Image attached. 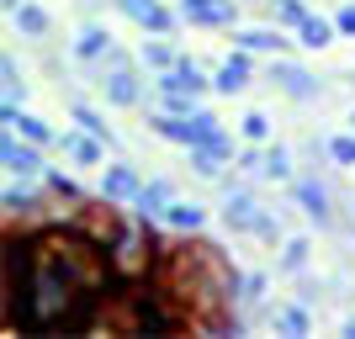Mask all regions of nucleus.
Returning <instances> with one entry per match:
<instances>
[{"label": "nucleus", "instance_id": "nucleus-1", "mask_svg": "<svg viewBox=\"0 0 355 339\" xmlns=\"http://www.w3.org/2000/svg\"><path fill=\"white\" fill-rule=\"evenodd\" d=\"M148 133L170 138V144H186V148H223V154H234V138L218 128V117L212 112H202L196 106L191 117H170V112H154L148 117Z\"/></svg>", "mask_w": 355, "mask_h": 339}, {"label": "nucleus", "instance_id": "nucleus-2", "mask_svg": "<svg viewBox=\"0 0 355 339\" xmlns=\"http://www.w3.org/2000/svg\"><path fill=\"white\" fill-rule=\"evenodd\" d=\"M96 85L106 90L112 106H138L144 101V85H138V74H133V64H128L122 48H112V53L101 59V80H96Z\"/></svg>", "mask_w": 355, "mask_h": 339}, {"label": "nucleus", "instance_id": "nucleus-3", "mask_svg": "<svg viewBox=\"0 0 355 339\" xmlns=\"http://www.w3.org/2000/svg\"><path fill=\"white\" fill-rule=\"evenodd\" d=\"M0 159H6V175L11 180H43L48 175L43 144H32V138L11 133V128H6V138H0Z\"/></svg>", "mask_w": 355, "mask_h": 339}, {"label": "nucleus", "instance_id": "nucleus-4", "mask_svg": "<svg viewBox=\"0 0 355 339\" xmlns=\"http://www.w3.org/2000/svg\"><path fill=\"white\" fill-rule=\"evenodd\" d=\"M117 11L128 16V21H138L148 37H170L175 21H180V11H164L159 0H117Z\"/></svg>", "mask_w": 355, "mask_h": 339}, {"label": "nucleus", "instance_id": "nucleus-5", "mask_svg": "<svg viewBox=\"0 0 355 339\" xmlns=\"http://www.w3.org/2000/svg\"><path fill=\"white\" fill-rule=\"evenodd\" d=\"M270 85L282 90V96H292V101H302V106L318 101V80L292 59H270Z\"/></svg>", "mask_w": 355, "mask_h": 339}, {"label": "nucleus", "instance_id": "nucleus-6", "mask_svg": "<svg viewBox=\"0 0 355 339\" xmlns=\"http://www.w3.org/2000/svg\"><path fill=\"white\" fill-rule=\"evenodd\" d=\"M138 191H144V180H138L133 164H106L101 170V202L106 207H133Z\"/></svg>", "mask_w": 355, "mask_h": 339}, {"label": "nucleus", "instance_id": "nucleus-7", "mask_svg": "<svg viewBox=\"0 0 355 339\" xmlns=\"http://www.w3.org/2000/svg\"><path fill=\"white\" fill-rule=\"evenodd\" d=\"M223 191H228V202H223V223H228L234 234H254V218H260L254 191H250V186H234V180H223Z\"/></svg>", "mask_w": 355, "mask_h": 339}, {"label": "nucleus", "instance_id": "nucleus-8", "mask_svg": "<svg viewBox=\"0 0 355 339\" xmlns=\"http://www.w3.org/2000/svg\"><path fill=\"white\" fill-rule=\"evenodd\" d=\"M180 21H191V27H234L239 6L234 0H180Z\"/></svg>", "mask_w": 355, "mask_h": 339}, {"label": "nucleus", "instance_id": "nucleus-9", "mask_svg": "<svg viewBox=\"0 0 355 339\" xmlns=\"http://www.w3.org/2000/svg\"><path fill=\"white\" fill-rule=\"evenodd\" d=\"M154 90H186V96H207L212 80L202 74V64H196V59H180V64H170V69H159Z\"/></svg>", "mask_w": 355, "mask_h": 339}, {"label": "nucleus", "instance_id": "nucleus-10", "mask_svg": "<svg viewBox=\"0 0 355 339\" xmlns=\"http://www.w3.org/2000/svg\"><path fill=\"white\" fill-rule=\"evenodd\" d=\"M250 80H254V69H250V53H244V48L228 53V59L212 69V90H218V96H239V90H250Z\"/></svg>", "mask_w": 355, "mask_h": 339}, {"label": "nucleus", "instance_id": "nucleus-11", "mask_svg": "<svg viewBox=\"0 0 355 339\" xmlns=\"http://www.w3.org/2000/svg\"><path fill=\"white\" fill-rule=\"evenodd\" d=\"M0 122H6L11 133L32 138V144H59V138H53V128H48L43 117H32L27 106H16V101H6V106H0Z\"/></svg>", "mask_w": 355, "mask_h": 339}, {"label": "nucleus", "instance_id": "nucleus-12", "mask_svg": "<svg viewBox=\"0 0 355 339\" xmlns=\"http://www.w3.org/2000/svg\"><path fill=\"white\" fill-rule=\"evenodd\" d=\"M59 148H64V159H74V164H106V148H112V144L80 128V133H64Z\"/></svg>", "mask_w": 355, "mask_h": 339}, {"label": "nucleus", "instance_id": "nucleus-13", "mask_svg": "<svg viewBox=\"0 0 355 339\" xmlns=\"http://www.w3.org/2000/svg\"><path fill=\"white\" fill-rule=\"evenodd\" d=\"M234 48H244V53H270V59H282L286 53V37L276 27H239L234 32Z\"/></svg>", "mask_w": 355, "mask_h": 339}, {"label": "nucleus", "instance_id": "nucleus-14", "mask_svg": "<svg viewBox=\"0 0 355 339\" xmlns=\"http://www.w3.org/2000/svg\"><path fill=\"white\" fill-rule=\"evenodd\" d=\"M292 196L318 228H329V186H318V180H292Z\"/></svg>", "mask_w": 355, "mask_h": 339}, {"label": "nucleus", "instance_id": "nucleus-15", "mask_svg": "<svg viewBox=\"0 0 355 339\" xmlns=\"http://www.w3.org/2000/svg\"><path fill=\"white\" fill-rule=\"evenodd\" d=\"M112 32L106 27H96V21H85V27H80V37H74V59H85V64H101L106 53H112Z\"/></svg>", "mask_w": 355, "mask_h": 339}, {"label": "nucleus", "instance_id": "nucleus-16", "mask_svg": "<svg viewBox=\"0 0 355 339\" xmlns=\"http://www.w3.org/2000/svg\"><path fill=\"white\" fill-rule=\"evenodd\" d=\"M170 202H175V186H170V180H148L144 191H138L133 212L148 223V218H164V212H170Z\"/></svg>", "mask_w": 355, "mask_h": 339}, {"label": "nucleus", "instance_id": "nucleus-17", "mask_svg": "<svg viewBox=\"0 0 355 339\" xmlns=\"http://www.w3.org/2000/svg\"><path fill=\"white\" fill-rule=\"evenodd\" d=\"M164 223H170V228H180V234H196V228H202V223H207V207L202 202H170V212H164Z\"/></svg>", "mask_w": 355, "mask_h": 339}, {"label": "nucleus", "instance_id": "nucleus-18", "mask_svg": "<svg viewBox=\"0 0 355 339\" xmlns=\"http://www.w3.org/2000/svg\"><path fill=\"white\" fill-rule=\"evenodd\" d=\"M11 21L21 27V37H48V32H53V16H48L43 6H32V0H27V6H16Z\"/></svg>", "mask_w": 355, "mask_h": 339}, {"label": "nucleus", "instance_id": "nucleus-19", "mask_svg": "<svg viewBox=\"0 0 355 339\" xmlns=\"http://www.w3.org/2000/svg\"><path fill=\"white\" fill-rule=\"evenodd\" d=\"M0 202H6V218H32V212H37V191H32L27 180H11Z\"/></svg>", "mask_w": 355, "mask_h": 339}, {"label": "nucleus", "instance_id": "nucleus-20", "mask_svg": "<svg viewBox=\"0 0 355 339\" xmlns=\"http://www.w3.org/2000/svg\"><path fill=\"white\" fill-rule=\"evenodd\" d=\"M260 175L266 180H282V186H292V154H286L282 144H266V159H260Z\"/></svg>", "mask_w": 355, "mask_h": 339}, {"label": "nucleus", "instance_id": "nucleus-21", "mask_svg": "<svg viewBox=\"0 0 355 339\" xmlns=\"http://www.w3.org/2000/svg\"><path fill=\"white\" fill-rule=\"evenodd\" d=\"M270 324L282 329V334H308V302H282V308H270Z\"/></svg>", "mask_w": 355, "mask_h": 339}, {"label": "nucleus", "instance_id": "nucleus-22", "mask_svg": "<svg viewBox=\"0 0 355 339\" xmlns=\"http://www.w3.org/2000/svg\"><path fill=\"white\" fill-rule=\"evenodd\" d=\"M334 32H340L334 21H324V16H308V21L297 27V43H302V48H329V43H334Z\"/></svg>", "mask_w": 355, "mask_h": 339}, {"label": "nucleus", "instance_id": "nucleus-23", "mask_svg": "<svg viewBox=\"0 0 355 339\" xmlns=\"http://www.w3.org/2000/svg\"><path fill=\"white\" fill-rule=\"evenodd\" d=\"M270 16H276V27H302V21H308V0H270Z\"/></svg>", "mask_w": 355, "mask_h": 339}, {"label": "nucleus", "instance_id": "nucleus-24", "mask_svg": "<svg viewBox=\"0 0 355 339\" xmlns=\"http://www.w3.org/2000/svg\"><path fill=\"white\" fill-rule=\"evenodd\" d=\"M223 159H228L223 148H191V170L202 180H223Z\"/></svg>", "mask_w": 355, "mask_h": 339}, {"label": "nucleus", "instance_id": "nucleus-25", "mask_svg": "<svg viewBox=\"0 0 355 339\" xmlns=\"http://www.w3.org/2000/svg\"><path fill=\"white\" fill-rule=\"evenodd\" d=\"M69 117H74V122H80V128H85V133H96V138H106V144H117V138H112V128H106V122H101V112H90V106H85V101H74V106H69Z\"/></svg>", "mask_w": 355, "mask_h": 339}, {"label": "nucleus", "instance_id": "nucleus-26", "mask_svg": "<svg viewBox=\"0 0 355 339\" xmlns=\"http://www.w3.org/2000/svg\"><path fill=\"white\" fill-rule=\"evenodd\" d=\"M138 59H144L148 69H170V64H180V59H175V48L164 43V37H154V43H144V48H138Z\"/></svg>", "mask_w": 355, "mask_h": 339}, {"label": "nucleus", "instance_id": "nucleus-27", "mask_svg": "<svg viewBox=\"0 0 355 339\" xmlns=\"http://www.w3.org/2000/svg\"><path fill=\"white\" fill-rule=\"evenodd\" d=\"M282 270H286V276H302V270H308V238H286Z\"/></svg>", "mask_w": 355, "mask_h": 339}, {"label": "nucleus", "instance_id": "nucleus-28", "mask_svg": "<svg viewBox=\"0 0 355 339\" xmlns=\"http://www.w3.org/2000/svg\"><path fill=\"white\" fill-rule=\"evenodd\" d=\"M329 159L345 164V170H355V128H350V133H340V138H329Z\"/></svg>", "mask_w": 355, "mask_h": 339}, {"label": "nucleus", "instance_id": "nucleus-29", "mask_svg": "<svg viewBox=\"0 0 355 339\" xmlns=\"http://www.w3.org/2000/svg\"><path fill=\"white\" fill-rule=\"evenodd\" d=\"M239 133L250 138V144H270V117L266 112H250V117L239 122Z\"/></svg>", "mask_w": 355, "mask_h": 339}, {"label": "nucleus", "instance_id": "nucleus-30", "mask_svg": "<svg viewBox=\"0 0 355 339\" xmlns=\"http://www.w3.org/2000/svg\"><path fill=\"white\" fill-rule=\"evenodd\" d=\"M6 101H27V80L16 69V59H6Z\"/></svg>", "mask_w": 355, "mask_h": 339}, {"label": "nucleus", "instance_id": "nucleus-31", "mask_svg": "<svg viewBox=\"0 0 355 339\" xmlns=\"http://www.w3.org/2000/svg\"><path fill=\"white\" fill-rule=\"evenodd\" d=\"M48 191H53V196H64V202H80V186H74V180L69 175H59V170H48Z\"/></svg>", "mask_w": 355, "mask_h": 339}, {"label": "nucleus", "instance_id": "nucleus-32", "mask_svg": "<svg viewBox=\"0 0 355 339\" xmlns=\"http://www.w3.org/2000/svg\"><path fill=\"white\" fill-rule=\"evenodd\" d=\"M260 297H266V276H244V286H239V297H234V302H244V308H254Z\"/></svg>", "mask_w": 355, "mask_h": 339}, {"label": "nucleus", "instance_id": "nucleus-33", "mask_svg": "<svg viewBox=\"0 0 355 339\" xmlns=\"http://www.w3.org/2000/svg\"><path fill=\"white\" fill-rule=\"evenodd\" d=\"M334 27H340V32H345V37H355V6H345V11H340V16H334Z\"/></svg>", "mask_w": 355, "mask_h": 339}, {"label": "nucleus", "instance_id": "nucleus-34", "mask_svg": "<svg viewBox=\"0 0 355 339\" xmlns=\"http://www.w3.org/2000/svg\"><path fill=\"white\" fill-rule=\"evenodd\" d=\"M0 6H6V11H16V6H27V0H0Z\"/></svg>", "mask_w": 355, "mask_h": 339}, {"label": "nucleus", "instance_id": "nucleus-35", "mask_svg": "<svg viewBox=\"0 0 355 339\" xmlns=\"http://www.w3.org/2000/svg\"><path fill=\"white\" fill-rule=\"evenodd\" d=\"M345 334H350V339H355V318H345Z\"/></svg>", "mask_w": 355, "mask_h": 339}, {"label": "nucleus", "instance_id": "nucleus-36", "mask_svg": "<svg viewBox=\"0 0 355 339\" xmlns=\"http://www.w3.org/2000/svg\"><path fill=\"white\" fill-rule=\"evenodd\" d=\"M350 128H355V117H350Z\"/></svg>", "mask_w": 355, "mask_h": 339}]
</instances>
